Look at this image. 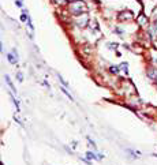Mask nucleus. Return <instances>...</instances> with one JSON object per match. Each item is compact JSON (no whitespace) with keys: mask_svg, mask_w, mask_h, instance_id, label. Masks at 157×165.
I'll return each instance as SVG.
<instances>
[{"mask_svg":"<svg viewBox=\"0 0 157 165\" xmlns=\"http://www.w3.org/2000/svg\"><path fill=\"white\" fill-rule=\"evenodd\" d=\"M153 18H154V21L157 19V5L153 8Z\"/></svg>","mask_w":157,"mask_h":165,"instance_id":"6ab92c4d","label":"nucleus"},{"mask_svg":"<svg viewBox=\"0 0 157 165\" xmlns=\"http://www.w3.org/2000/svg\"><path fill=\"white\" fill-rule=\"evenodd\" d=\"M126 151L133 155V158H138L139 157V153H137V151H134V150H131V149H126Z\"/></svg>","mask_w":157,"mask_h":165,"instance_id":"9d476101","label":"nucleus"},{"mask_svg":"<svg viewBox=\"0 0 157 165\" xmlns=\"http://www.w3.org/2000/svg\"><path fill=\"white\" fill-rule=\"evenodd\" d=\"M15 4H16V7H19V8H23V5H22V0H15Z\"/></svg>","mask_w":157,"mask_h":165,"instance_id":"a211bd4d","label":"nucleus"},{"mask_svg":"<svg viewBox=\"0 0 157 165\" xmlns=\"http://www.w3.org/2000/svg\"><path fill=\"white\" fill-rule=\"evenodd\" d=\"M4 79H5V82H7V85H8V88L12 90V93L16 94V89H15V86H14V83H12V81H11V78H10L8 74H5L4 75Z\"/></svg>","mask_w":157,"mask_h":165,"instance_id":"39448f33","label":"nucleus"},{"mask_svg":"<svg viewBox=\"0 0 157 165\" xmlns=\"http://www.w3.org/2000/svg\"><path fill=\"white\" fill-rule=\"evenodd\" d=\"M86 158H89L90 161L92 160H99V154H96V153H93V151H88V153H86Z\"/></svg>","mask_w":157,"mask_h":165,"instance_id":"423d86ee","label":"nucleus"},{"mask_svg":"<svg viewBox=\"0 0 157 165\" xmlns=\"http://www.w3.org/2000/svg\"><path fill=\"white\" fill-rule=\"evenodd\" d=\"M55 5H63L64 3H70V1H73V0H51Z\"/></svg>","mask_w":157,"mask_h":165,"instance_id":"0eeeda50","label":"nucleus"},{"mask_svg":"<svg viewBox=\"0 0 157 165\" xmlns=\"http://www.w3.org/2000/svg\"><path fill=\"white\" fill-rule=\"evenodd\" d=\"M58 78H59V81H60V83H62V85L64 86V88H68V82L66 81V79H64V78L62 77V74H58Z\"/></svg>","mask_w":157,"mask_h":165,"instance_id":"1a4fd4ad","label":"nucleus"},{"mask_svg":"<svg viewBox=\"0 0 157 165\" xmlns=\"http://www.w3.org/2000/svg\"><path fill=\"white\" fill-rule=\"evenodd\" d=\"M11 100H12V101H14V104H15L16 111H19V109H21V108H19V103H18V101H16V100H15V98H14V97H12V96H11Z\"/></svg>","mask_w":157,"mask_h":165,"instance_id":"dca6fc26","label":"nucleus"},{"mask_svg":"<svg viewBox=\"0 0 157 165\" xmlns=\"http://www.w3.org/2000/svg\"><path fill=\"white\" fill-rule=\"evenodd\" d=\"M89 21L90 19H89V14L88 12H84V14H81L78 16H74V23L79 29H85L88 26V23H89Z\"/></svg>","mask_w":157,"mask_h":165,"instance_id":"f03ea898","label":"nucleus"},{"mask_svg":"<svg viewBox=\"0 0 157 165\" xmlns=\"http://www.w3.org/2000/svg\"><path fill=\"white\" fill-rule=\"evenodd\" d=\"M67 10L73 16H78L81 14H84V12H88V7L85 4V1H82V0H73V1L68 3Z\"/></svg>","mask_w":157,"mask_h":165,"instance_id":"f257e3e1","label":"nucleus"},{"mask_svg":"<svg viewBox=\"0 0 157 165\" xmlns=\"http://www.w3.org/2000/svg\"><path fill=\"white\" fill-rule=\"evenodd\" d=\"M137 23L141 26V27H146V25H147V18H146V15L141 12L139 15L137 16Z\"/></svg>","mask_w":157,"mask_h":165,"instance_id":"20e7f679","label":"nucleus"},{"mask_svg":"<svg viewBox=\"0 0 157 165\" xmlns=\"http://www.w3.org/2000/svg\"><path fill=\"white\" fill-rule=\"evenodd\" d=\"M118 19L119 21H124V22H127V21H133L134 19V14L131 12V11H128V10H126V11H122V12H119L118 14Z\"/></svg>","mask_w":157,"mask_h":165,"instance_id":"7ed1b4c3","label":"nucleus"},{"mask_svg":"<svg viewBox=\"0 0 157 165\" xmlns=\"http://www.w3.org/2000/svg\"><path fill=\"white\" fill-rule=\"evenodd\" d=\"M7 59H8V62L11 63V64H16L18 63V60H16V57L12 55V53H8L7 55Z\"/></svg>","mask_w":157,"mask_h":165,"instance_id":"6e6552de","label":"nucleus"},{"mask_svg":"<svg viewBox=\"0 0 157 165\" xmlns=\"http://www.w3.org/2000/svg\"><path fill=\"white\" fill-rule=\"evenodd\" d=\"M16 79H18L19 82H23V74H22L21 71L16 72Z\"/></svg>","mask_w":157,"mask_h":165,"instance_id":"4468645a","label":"nucleus"},{"mask_svg":"<svg viewBox=\"0 0 157 165\" xmlns=\"http://www.w3.org/2000/svg\"><path fill=\"white\" fill-rule=\"evenodd\" d=\"M86 139H88V142H89V145L92 146V149L93 150H97V146H96V143H94V141L90 138V136H86Z\"/></svg>","mask_w":157,"mask_h":165,"instance_id":"9b49d317","label":"nucleus"},{"mask_svg":"<svg viewBox=\"0 0 157 165\" xmlns=\"http://www.w3.org/2000/svg\"><path fill=\"white\" fill-rule=\"evenodd\" d=\"M11 53H12V55H14V56L16 57V60H19V56H18V51H16L15 48H14V49L11 51Z\"/></svg>","mask_w":157,"mask_h":165,"instance_id":"f3484780","label":"nucleus"},{"mask_svg":"<svg viewBox=\"0 0 157 165\" xmlns=\"http://www.w3.org/2000/svg\"><path fill=\"white\" fill-rule=\"evenodd\" d=\"M62 92H63V93H64V94H66V96H67V97L70 98L71 101H73V100H74V98H73V96H71V94H70V93H68V92H67V90H66V88H64V86H63V88H62Z\"/></svg>","mask_w":157,"mask_h":165,"instance_id":"f8f14e48","label":"nucleus"},{"mask_svg":"<svg viewBox=\"0 0 157 165\" xmlns=\"http://www.w3.org/2000/svg\"><path fill=\"white\" fill-rule=\"evenodd\" d=\"M109 72H112V74H118V72H119V67L112 66V67H109Z\"/></svg>","mask_w":157,"mask_h":165,"instance_id":"ddd939ff","label":"nucleus"},{"mask_svg":"<svg viewBox=\"0 0 157 165\" xmlns=\"http://www.w3.org/2000/svg\"><path fill=\"white\" fill-rule=\"evenodd\" d=\"M108 48H116V44H112V42H109V44H108Z\"/></svg>","mask_w":157,"mask_h":165,"instance_id":"aec40b11","label":"nucleus"},{"mask_svg":"<svg viewBox=\"0 0 157 165\" xmlns=\"http://www.w3.org/2000/svg\"><path fill=\"white\" fill-rule=\"evenodd\" d=\"M153 157H156V158H157V153H154V154H153Z\"/></svg>","mask_w":157,"mask_h":165,"instance_id":"4be33fe9","label":"nucleus"},{"mask_svg":"<svg viewBox=\"0 0 157 165\" xmlns=\"http://www.w3.org/2000/svg\"><path fill=\"white\" fill-rule=\"evenodd\" d=\"M154 26H156V27H157V19H156V21H154Z\"/></svg>","mask_w":157,"mask_h":165,"instance_id":"412c9836","label":"nucleus"},{"mask_svg":"<svg viewBox=\"0 0 157 165\" xmlns=\"http://www.w3.org/2000/svg\"><path fill=\"white\" fill-rule=\"evenodd\" d=\"M119 68H120V70H123V71L127 74V63H122L120 67H119Z\"/></svg>","mask_w":157,"mask_h":165,"instance_id":"2eb2a0df","label":"nucleus"}]
</instances>
